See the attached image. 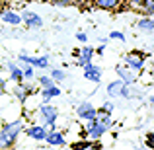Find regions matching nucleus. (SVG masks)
Returning a JSON list of instances; mask_svg holds the SVG:
<instances>
[{"instance_id":"1","label":"nucleus","mask_w":154,"mask_h":150,"mask_svg":"<svg viewBox=\"0 0 154 150\" xmlns=\"http://www.w3.org/2000/svg\"><path fill=\"white\" fill-rule=\"evenodd\" d=\"M23 131V121L22 119H16V121H10L6 123L2 129H0V146L2 148H8L18 140V136L22 135Z\"/></svg>"},{"instance_id":"2","label":"nucleus","mask_w":154,"mask_h":150,"mask_svg":"<svg viewBox=\"0 0 154 150\" xmlns=\"http://www.w3.org/2000/svg\"><path fill=\"white\" fill-rule=\"evenodd\" d=\"M86 123H88L86 125V136H90V139H94V140H100L109 129V125L103 123L102 119H98V115H96L94 119L86 121Z\"/></svg>"},{"instance_id":"3","label":"nucleus","mask_w":154,"mask_h":150,"mask_svg":"<svg viewBox=\"0 0 154 150\" xmlns=\"http://www.w3.org/2000/svg\"><path fill=\"white\" fill-rule=\"evenodd\" d=\"M39 115H41L43 125H45V127L55 129L57 117H59V111H57V107H53L51 103H41V105H39Z\"/></svg>"},{"instance_id":"4","label":"nucleus","mask_w":154,"mask_h":150,"mask_svg":"<svg viewBox=\"0 0 154 150\" xmlns=\"http://www.w3.org/2000/svg\"><path fill=\"white\" fill-rule=\"evenodd\" d=\"M20 16H22V22H26V26L29 27V29H41V27H43V20H41V16H37L35 12H31V10H23Z\"/></svg>"},{"instance_id":"5","label":"nucleus","mask_w":154,"mask_h":150,"mask_svg":"<svg viewBox=\"0 0 154 150\" xmlns=\"http://www.w3.org/2000/svg\"><path fill=\"white\" fill-rule=\"evenodd\" d=\"M76 115H78V119H82V121H90V119H94V117L98 115V109H96L90 101H82V103L76 107Z\"/></svg>"},{"instance_id":"6","label":"nucleus","mask_w":154,"mask_h":150,"mask_svg":"<svg viewBox=\"0 0 154 150\" xmlns=\"http://www.w3.org/2000/svg\"><path fill=\"white\" fill-rule=\"evenodd\" d=\"M82 68H84V78H86V80H90V82L100 84V80H102V68H100L98 64L88 63V64H84Z\"/></svg>"},{"instance_id":"7","label":"nucleus","mask_w":154,"mask_h":150,"mask_svg":"<svg viewBox=\"0 0 154 150\" xmlns=\"http://www.w3.org/2000/svg\"><path fill=\"white\" fill-rule=\"evenodd\" d=\"M20 63H27L31 66H37V68H47L49 66V57H29V55H20L18 57Z\"/></svg>"},{"instance_id":"8","label":"nucleus","mask_w":154,"mask_h":150,"mask_svg":"<svg viewBox=\"0 0 154 150\" xmlns=\"http://www.w3.org/2000/svg\"><path fill=\"white\" fill-rule=\"evenodd\" d=\"M45 142L51 144V146H64L66 144V140H64L63 133H59L57 129H49L45 135Z\"/></svg>"},{"instance_id":"9","label":"nucleus","mask_w":154,"mask_h":150,"mask_svg":"<svg viewBox=\"0 0 154 150\" xmlns=\"http://www.w3.org/2000/svg\"><path fill=\"white\" fill-rule=\"evenodd\" d=\"M0 18H2V22L8 23V26H20V23H22V16L14 10H0Z\"/></svg>"},{"instance_id":"10","label":"nucleus","mask_w":154,"mask_h":150,"mask_svg":"<svg viewBox=\"0 0 154 150\" xmlns=\"http://www.w3.org/2000/svg\"><path fill=\"white\" fill-rule=\"evenodd\" d=\"M123 60H125V64H127L129 68H133V70H140V68L144 66V59L139 57L137 53H129V55H125Z\"/></svg>"},{"instance_id":"11","label":"nucleus","mask_w":154,"mask_h":150,"mask_svg":"<svg viewBox=\"0 0 154 150\" xmlns=\"http://www.w3.org/2000/svg\"><path fill=\"white\" fill-rule=\"evenodd\" d=\"M26 135L33 140H45V135H47V127L45 125H33L26 131Z\"/></svg>"},{"instance_id":"12","label":"nucleus","mask_w":154,"mask_h":150,"mask_svg":"<svg viewBox=\"0 0 154 150\" xmlns=\"http://www.w3.org/2000/svg\"><path fill=\"white\" fill-rule=\"evenodd\" d=\"M117 76H119V80H123L125 84H135L137 82V74L133 72V68H123V66H119L117 68Z\"/></svg>"},{"instance_id":"13","label":"nucleus","mask_w":154,"mask_h":150,"mask_svg":"<svg viewBox=\"0 0 154 150\" xmlns=\"http://www.w3.org/2000/svg\"><path fill=\"white\" fill-rule=\"evenodd\" d=\"M8 70H10V78L14 80V82H22L23 80V72H22V66L16 63H6Z\"/></svg>"},{"instance_id":"14","label":"nucleus","mask_w":154,"mask_h":150,"mask_svg":"<svg viewBox=\"0 0 154 150\" xmlns=\"http://www.w3.org/2000/svg\"><path fill=\"white\" fill-rule=\"evenodd\" d=\"M41 96H43V103H49L51 98L60 96V88H57L55 84H53V86H47V88H41Z\"/></svg>"},{"instance_id":"15","label":"nucleus","mask_w":154,"mask_h":150,"mask_svg":"<svg viewBox=\"0 0 154 150\" xmlns=\"http://www.w3.org/2000/svg\"><path fill=\"white\" fill-rule=\"evenodd\" d=\"M94 4L100 8V10H107V12H111V10H117V8H119L121 0H94Z\"/></svg>"},{"instance_id":"16","label":"nucleus","mask_w":154,"mask_h":150,"mask_svg":"<svg viewBox=\"0 0 154 150\" xmlns=\"http://www.w3.org/2000/svg\"><path fill=\"white\" fill-rule=\"evenodd\" d=\"M92 59H94V49L86 45L82 51H80V57H78V66H84V64L92 63Z\"/></svg>"},{"instance_id":"17","label":"nucleus","mask_w":154,"mask_h":150,"mask_svg":"<svg viewBox=\"0 0 154 150\" xmlns=\"http://www.w3.org/2000/svg\"><path fill=\"white\" fill-rule=\"evenodd\" d=\"M123 84H125L123 80H115V82H109V84H107V96H109V98H119Z\"/></svg>"},{"instance_id":"18","label":"nucleus","mask_w":154,"mask_h":150,"mask_svg":"<svg viewBox=\"0 0 154 150\" xmlns=\"http://www.w3.org/2000/svg\"><path fill=\"white\" fill-rule=\"evenodd\" d=\"M137 27H139L140 31L150 33V31H154V18H152V16H146V18L139 20V22H137Z\"/></svg>"},{"instance_id":"19","label":"nucleus","mask_w":154,"mask_h":150,"mask_svg":"<svg viewBox=\"0 0 154 150\" xmlns=\"http://www.w3.org/2000/svg\"><path fill=\"white\" fill-rule=\"evenodd\" d=\"M29 90H31L29 86H26V84L18 82V86L14 88V96H16V98H18L20 101H22V103H23V101H26V98H27V94H29Z\"/></svg>"},{"instance_id":"20","label":"nucleus","mask_w":154,"mask_h":150,"mask_svg":"<svg viewBox=\"0 0 154 150\" xmlns=\"http://www.w3.org/2000/svg\"><path fill=\"white\" fill-rule=\"evenodd\" d=\"M20 66H22V72H23V80H31V78L35 76L33 66H31V64H27V63H20Z\"/></svg>"},{"instance_id":"21","label":"nucleus","mask_w":154,"mask_h":150,"mask_svg":"<svg viewBox=\"0 0 154 150\" xmlns=\"http://www.w3.org/2000/svg\"><path fill=\"white\" fill-rule=\"evenodd\" d=\"M51 78H53V82H63V80L66 78V72L60 70V68H53L51 70Z\"/></svg>"},{"instance_id":"22","label":"nucleus","mask_w":154,"mask_h":150,"mask_svg":"<svg viewBox=\"0 0 154 150\" xmlns=\"http://www.w3.org/2000/svg\"><path fill=\"white\" fill-rule=\"evenodd\" d=\"M140 8L146 12V16H154V0H143Z\"/></svg>"},{"instance_id":"23","label":"nucleus","mask_w":154,"mask_h":150,"mask_svg":"<svg viewBox=\"0 0 154 150\" xmlns=\"http://www.w3.org/2000/svg\"><path fill=\"white\" fill-rule=\"evenodd\" d=\"M53 84H55V82H53V78H51V76H41V78H39V86H41V88L53 86Z\"/></svg>"},{"instance_id":"24","label":"nucleus","mask_w":154,"mask_h":150,"mask_svg":"<svg viewBox=\"0 0 154 150\" xmlns=\"http://www.w3.org/2000/svg\"><path fill=\"white\" fill-rule=\"evenodd\" d=\"M109 39H113V41H125V33H121V31H111L109 33Z\"/></svg>"},{"instance_id":"25","label":"nucleus","mask_w":154,"mask_h":150,"mask_svg":"<svg viewBox=\"0 0 154 150\" xmlns=\"http://www.w3.org/2000/svg\"><path fill=\"white\" fill-rule=\"evenodd\" d=\"M113 107H115V103H111V101H105L103 107L100 109V111H103V113H111V111H113Z\"/></svg>"},{"instance_id":"26","label":"nucleus","mask_w":154,"mask_h":150,"mask_svg":"<svg viewBox=\"0 0 154 150\" xmlns=\"http://www.w3.org/2000/svg\"><path fill=\"white\" fill-rule=\"evenodd\" d=\"M51 4H55V6H70L72 0H49Z\"/></svg>"},{"instance_id":"27","label":"nucleus","mask_w":154,"mask_h":150,"mask_svg":"<svg viewBox=\"0 0 154 150\" xmlns=\"http://www.w3.org/2000/svg\"><path fill=\"white\" fill-rule=\"evenodd\" d=\"M76 39H78L80 43H86V41H88V35L82 33V31H78V33H76Z\"/></svg>"},{"instance_id":"28","label":"nucleus","mask_w":154,"mask_h":150,"mask_svg":"<svg viewBox=\"0 0 154 150\" xmlns=\"http://www.w3.org/2000/svg\"><path fill=\"white\" fill-rule=\"evenodd\" d=\"M127 2H129L131 8H140V2H143V0H127Z\"/></svg>"},{"instance_id":"29","label":"nucleus","mask_w":154,"mask_h":150,"mask_svg":"<svg viewBox=\"0 0 154 150\" xmlns=\"http://www.w3.org/2000/svg\"><path fill=\"white\" fill-rule=\"evenodd\" d=\"M4 92H6V82L0 78V96H4Z\"/></svg>"},{"instance_id":"30","label":"nucleus","mask_w":154,"mask_h":150,"mask_svg":"<svg viewBox=\"0 0 154 150\" xmlns=\"http://www.w3.org/2000/svg\"><path fill=\"white\" fill-rule=\"evenodd\" d=\"M107 41H109V37H100V45H107Z\"/></svg>"},{"instance_id":"31","label":"nucleus","mask_w":154,"mask_h":150,"mask_svg":"<svg viewBox=\"0 0 154 150\" xmlns=\"http://www.w3.org/2000/svg\"><path fill=\"white\" fill-rule=\"evenodd\" d=\"M12 2H16V0H0V4H12Z\"/></svg>"},{"instance_id":"32","label":"nucleus","mask_w":154,"mask_h":150,"mask_svg":"<svg viewBox=\"0 0 154 150\" xmlns=\"http://www.w3.org/2000/svg\"><path fill=\"white\" fill-rule=\"evenodd\" d=\"M150 103H152V105H154V96H150Z\"/></svg>"},{"instance_id":"33","label":"nucleus","mask_w":154,"mask_h":150,"mask_svg":"<svg viewBox=\"0 0 154 150\" xmlns=\"http://www.w3.org/2000/svg\"><path fill=\"white\" fill-rule=\"evenodd\" d=\"M152 51H154V47H152Z\"/></svg>"}]
</instances>
